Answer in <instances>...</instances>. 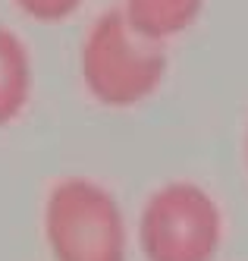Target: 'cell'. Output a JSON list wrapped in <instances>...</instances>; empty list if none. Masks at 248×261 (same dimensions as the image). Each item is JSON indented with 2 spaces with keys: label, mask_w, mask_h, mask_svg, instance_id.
Wrapping results in <instances>:
<instances>
[{
  "label": "cell",
  "mask_w": 248,
  "mask_h": 261,
  "mask_svg": "<svg viewBox=\"0 0 248 261\" xmlns=\"http://www.w3.org/2000/svg\"><path fill=\"white\" fill-rule=\"evenodd\" d=\"M167 54L132 32L123 10H107L91 22L82 44V82L104 107H135L163 82Z\"/></svg>",
  "instance_id": "obj_1"
},
{
  "label": "cell",
  "mask_w": 248,
  "mask_h": 261,
  "mask_svg": "<svg viewBox=\"0 0 248 261\" xmlns=\"http://www.w3.org/2000/svg\"><path fill=\"white\" fill-rule=\"evenodd\" d=\"M44 236L53 261H126V223L117 198L82 176L50 189Z\"/></svg>",
  "instance_id": "obj_2"
},
{
  "label": "cell",
  "mask_w": 248,
  "mask_h": 261,
  "mask_svg": "<svg viewBox=\"0 0 248 261\" xmlns=\"http://www.w3.org/2000/svg\"><path fill=\"white\" fill-rule=\"evenodd\" d=\"M220 239L223 214L195 182H167L142 208L139 242L148 261H214Z\"/></svg>",
  "instance_id": "obj_3"
},
{
  "label": "cell",
  "mask_w": 248,
  "mask_h": 261,
  "mask_svg": "<svg viewBox=\"0 0 248 261\" xmlns=\"http://www.w3.org/2000/svg\"><path fill=\"white\" fill-rule=\"evenodd\" d=\"M204 0H123V16L142 38L163 44L192 29Z\"/></svg>",
  "instance_id": "obj_4"
},
{
  "label": "cell",
  "mask_w": 248,
  "mask_h": 261,
  "mask_svg": "<svg viewBox=\"0 0 248 261\" xmlns=\"http://www.w3.org/2000/svg\"><path fill=\"white\" fill-rule=\"evenodd\" d=\"M32 95V60L19 35L0 25V126L13 123Z\"/></svg>",
  "instance_id": "obj_5"
},
{
  "label": "cell",
  "mask_w": 248,
  "mask_h": 261,
  "mask_svg": "<svg viewBox=\"0 0 248 261\" xmlns=\"http://www.w3.org/2000/svg\"><path fill=\"white\" fill-rule=\"evenodd\" d=\"M35 22H63L82 7V0H13Z\"/></svg>",
  "instance_id": "obj_6"
},
{
  "label": "cell",
  "mask_w": 248,
  "mask_h": 261,
  "mask_svg": "<svg viewBox=\"0 0 248 261\" xmlns=\"http://www.w3.org/2000/svg\"><path fill=\"white\" fill-rule=\"evenodd\" d=\"M245 158H248V139H245Z\"/></svg>",
  "instance_id": "obj_7"
}]
</instances>
